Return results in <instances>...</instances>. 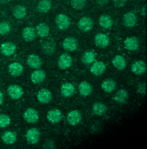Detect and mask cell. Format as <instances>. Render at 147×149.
Returning a JSON list of instances; mask_svg holds the SVG:
<instances>
[{
    "label": "cell",
    "mask_w": 147,
    "mask_h": 149,
    "mask_svg": "<svg viewBox=\"0 0 147 149\" xmlns=\"http://www.w3.org/2000/svg\"><path fill=\"white\" fill-rule=\"evenodd\" d=\"M40 136V132L36 128H31L27 131L26 138L28 143L31 145L36 144L38 142Z\"/></svg>",
    "instance_id": "obj_1"
},
{
    "label": "cell",
    "mask_w": 147,
    "mask_h": 149,
    "mask_svg": "<svg viewBox=\"0 0 147 149\" xmlns=\"http://www.w3.org/2000/svg\"><path fill=\"white\" fill-rule=\"evenodd\" d=\"M56 43L52 39H48L43 42L41 44V50L44 54L51 55L55 52Z\"/></svg>",
    "instance_id": "obj_2"
},
{
    "label": "cell",
    "mask_w": 147,
    "mask_h": 149,
    "mask_svg": "<svg viewBox=\"0 0 147 149\" xmlns=\"http://www.w3.org/2000/svg\"><path fill=\"white\" fill-rule=\"evenodd\" d=\"M94 26V22L92 19L83 17L79 19L78 22L79 29L83 32H89L92 30Z\"/></svg>",
    "instance_id": "obj_3"
},
{
    "label": "cell",
    "mask_w": 147,
    "mask_h": 149,
    "mask_svg": "<svg viewBox=\"0 0 147 149\" xmlns=\"http://www.w3.org/2000/svg\"><path fill=\"white\" fill-rule=\"evenodd\" d=\"M72 62L73 60L70 55L67 54H63L58 58L57 65L61 70H66L71 65Z\"/></svg>",
    "instance_id": "obj_4"
},
{
    "label": "cell",
    "mask_w": 147,
    "mask_h": 149,
    "mask_svg": "<svg viewBox=\"0 0 147 149\" xmlns=\"http://www.w3.org/2000/svg\"><path fill=\"white\" fill-rule=\"evenodd\" d=\"M55 22L58 28L61 30L67 29L70 25V19L63 14H60L56 17Z\"/></svg>",
    "instance_id": "obj_5"
},
{
    "label": "cell",
    "mask_w": 147,
    "mask_h": 149,
    "mask_svg": "<svg viewBox=\"0 0 147 149\" xmlns=\"http://www.w3.org/2000/svg\"><path fill=\"white\" fill-rule=\"evenodd\" d=\"M24 118L29 123H36L38 120V115L36 110L33 108L28 109L24 113Z\"/></svg>",
    "instance_id": "obj_6"
},
{
    "label": "cell",
    "mask_w": 147,
    "mask_h": 149,
    "mask_svg": "<svg viewBox=\"0 0 147 149\" xmlns=\"http://www.w3.org/2000/svg\"><path fill=\"white\" fill-rule=\"evenodd\" d=\"M8 93L9 96L13 99H18L23 95L24 91L22 88L18 85H11L8 88Z\"/></svg>",
    "instance_id": "obj_7"
},
{
    "label": "cell",
    "mask_w": 147,
    "mask_h": 149,
    "mask_svg": "<svg viewBox=\"0 0 147 149\" xmlns=\"http://www.w3.org/2000/svg\"><path fill=\"white\" fill-rule=\"evenodd\" d=\"M37 97L38 100L41 103L46 104L48 103L52 100V95L50 90L46 88H43L38 92Z\"/></svg>",
    "instance_id": "obj_8"
},
{
    "label": "cell",
    "mask_w": 147,
    "mask_h": 149,
    "mask_svg": "<svg viewBox=\"0 0 147 149\" xmlns=\"http://www.w3.org/2000/svg\"><path fill=\"white\" fill-rule=\"evenodd\" d=\"M0 49L2 55L5 56H11L15 52L16 46L12 42H6L1 44Z\"/></svg>",
    "instance_id": "obj_9"
},
{
    "label": "cell",
    "mask_w": 147,
    "mask_h": 149,
    "mask_svg": "<svg viewBox=\"0 0 147 149\" xmlns=\"http://www.w3.org/2000/svg\"><path fill=\"white\" fill-rule=\"evenodd\" d=\"M47 118L50 122L52 123H57L62 120L63 115L59 110L53 109L48 112Z\"/></svg>",
    "instance_id": "obj_10"
},
{
    "label": "cell",
    "mask_w": 147,
    "mask_h": 149,
    "mask_svg": "<svg viewBox=\"0 0 147 149\" xmlns=\"http://www.w3.org/2000/svg\"><path fill=\"white\" fill-rule=\"evenodd\" d=\"M78 43L77 40L74 37H68L66 38L63 42V48L67 51L73 52L77 49Z\"/></svg>",
    "instance_id": "obj_11"
},
{
    "label": "cell",
    "mask_w": 147,
    "mask_h": 149,
    "mask_svg": "<svg viewBox=\"0 0 147 149\" xmlns=\"http://www.w3.org/2000/svg\"><path fill=\"white\" fill-rule=\"evenodd\" d=\"M109 38L105 34L99 33L95 37V44L99 48H105L109 45Z\"/></svg>",
    "instance_id": "obj_12"
},
{
    "label": "cell",
    "mask_w": 147,
    "mask_h": 149,
    "mask_svg": "<svg viewBox=\"0 0 147 149\" xmlns=\"http://www.w3.org/2000/svg\"><path fill=\"white\" fill-rule=\"evenodd\" d=\"M131 70L132 72L136 75L144 74L146 71V63L141 60L136 61L132 64Z\"/></svg>",
    "instance_id": "obj_13"
},
{
    "label": "cell",
    "mask_w": 147,
    "mask_h": 149,
    "mask_svg": "<svg viewBox=\"0 0 147 149\" xmlns=\"http://www.w3.org/2000/svg\"><path fill=\"white\" fill-rule=\"evenodd\" d=\"M82 119V116L78 110H73L67 115V122L71 126H76L79 124Z\"/></svg>",
    "instance_id": "obj_14"
},
{
    "label": "cell",
    "mask_w": 147,
    "mask_h": 149,
    "mask_svg": "<svg viewBox=\"0 0 147 149\" xmlns=\"http://www.w3.org/2000/svg\"><path fill=\"white\" fill-rule=\"evenodd\" d=\"M106 69V65L103 62L97 61L92 65L90 71L92 74L95 76H100L105 72Z\"/></svg>",
    "instance_id": "obj_15"
},
{
    "label": "cell",
    "mask_w": 147,
    "mask_h": 149,
    "mask_svg": "<svg viewBox=\"0 0 147 149\" xmlns=\"http://www.w3.org/2000/svg\"><path fill=\"white\" fill-rule=\"evenodd\" d=\"M125 48L130 51H136L139 46V41L137 37H128L124 41Z\"/></svg>",
    "instance_id": "obj_16"
},
{
    "label": "cell",
    "mask_w": 147,
    "mask_h": 149,
    "mask_svg": "<svg viewBox=\"0 0 147 149\" xmlns=\"http://www.w3.org/2000/svg\"><path fill=\"white\" fill-rule=\"evenodd\" d=\"M9 72L14 77H18L22 74L24 68L22 65L18 63H12L8 67Z\"/></svg>",
    "instance_id": "obj_17"
},
{
    "label": "cell",
    "mask_w": 147,
    "mask_h": 149,
    "mask_svg": "<svg viewBox=\"0 0 147 149\" xmlns=\"http://www.w3.org/2000/svg\"><path fill=\"white\" fill-rule=\"evenodd\" d=\"M60 91L63 96L65 97H69L73 95L75 93V89L71 83H66L62 86Z\"/></svg>",
    "instance_id": "obj_18"
},
{
    "label": "cell",
    "mask_w": 147,
    "mask_h": 149,
    "mask_svg": "<svg viewBox=\"0 0 147 149\" xmlns=\"http://www.w3.org/2000/svg\"><path fill=\"white\" fill-rule=\"evenodd\" d=\"M27 64L32 68L38 69L41 67L42 61L38 56L32 54L28 57Z\"/></svg>",
    "instance_id": "obj_19"
},
{
    "label": "cell",
    "mask_w": 147,
    "mask_h": 149,
    "mask_svg": "<svg viewBox=\"0 0 147 149\" xmlns=\"http://www.w3.org/2000/svg\"><path fill=\"white\" fill-rule=\"evenodd\" d=\"M113 99L116 102L118 103H120V104L125 103L128 100V93L126 90L124 89L120 90L114 95Z\"/></svg>",
    "instance_id": "obj_20"
},
{
    "label": "cell",
    "mask_w": 147,
    "mask_h": 149,
    "mask_svg": "<svg viewBox=\"0 0 147 149\" xmlns=\"http://www.w3.org/2000/svg\"><path fill=\"white\" fill-rule=\"evenodd\" d=\"M137 19L135 15L133 13L129 12L125 14L123 16V22L127 27H132L136 24Z\"/></svg>",
    "instance_id": "obj_21"
},
{
    "label": "cell",
    "mask_w": 147,
    "mask_h": 149,
    "mask_svg": "<svg viewBox=\"0 0 147 149\" xmlns=\"http://www.w3.org/2000/svg\"><path fill=\"white\" fill-rule=\"evenodd\" d=\"M1 138L5 143L7 145H12L16 141L17 136L15 132L8 131L5 132L2 134Z\"/></svg>",
    "instance_id": "obj_22"
},
{
    "label": "cell",
    "mask_w": 147,
    "mask_h": 149,
    "mask_svg": "<svg viewBox=\"0 0 147 149\" xmlns=\"http://www.w3.org/2000/svg\"><path fill=\"white\" fill-rule=\"evenodd\" d=\"M46 73L42 70L35 71L31 76V81L34 84H38L42 83L46 79Z\"/></svg>",
    "instance_id": "obj_23"
},
{
    "label": "cell",
    "mask_w": 147,
    "mask_h": 149,
    "mask_svg": "<svg viewBox=\"0 0 147 149\" xmlns=\"http://www.w3.org/2000/svg\"><path fill=\"white\" fill-rule=\"evenodd\" d=\"M112 63L114 67L118 70H123L125 69L127 65L125 58L120 55L115 56L112 60Z\"/></svg>",
    "instance_id": "obj_24"
},
{
    "label": "cell",
    "mask_w": 147,
    "mask_h": 149,
    "mask_svg": "<svg viewBox=\"0 0 147 149\" xmlns=\"http://www.w3.org/2000/svg\"><path fill=\"white\" fill-rule=\"evenodd\" d=\"M116 87V83L115 81L111 79H106L103 81L101 84V87L102 90L107 93H110L113 92L115 90Z\"/></svg>",
    "instance_id": "obj_25"
},
{
    "label": "cell",
    "mask_w": 147,
    "mask_h": 149,
    "mask_svg": "<svg viewBox=\"0 0 147 149\" xmlns=\"http://www.w3.org/2000/svg\"><path fill=\"white\" fill-rule=\"evenodd\" d=\"M92 91V88L91 84L87 81H83L80 83L79 86V93L84 96H87L90 95Z\"/></svg>",
    "instance_id": "obj_26"
},
{
    "label": "cell",
    "mask_w": 147,
    "mask_h": 149,
    "mask_svg": "<svg viewBox=\"0 0 147 149\" xmlns=\"http://www.w3.org/2000/svg\"><path fill=\"white\" fill-rule=\"evenodd\" d=\"M22 35L24 40L27 42H30L35 37V31L32 27H26L23 29Z\"/></svg>",
    "instance_id": "obj_27"
},
{
    "label": "cell",
    "mask_w": 147,
    "mask_h": 149,
    "mask_svg": "<svg viewBox=\"0 0 147 149\" xmlns=\"http://www.w3.org/2000/svg\"><path fill=\"white\" fill-rule=\"evenodd\" d=\"M36 29L37 33L40 37H47L50 33V28L46 23L43 22L38 24Z\"/></svg>",
    "instance_id": "obj_28"
},
{
    "label": "cell",
    "mask_w": 147,
    "mask_h": 149,
    "mask_svg": "<svg viewBox=\"0 0 147 149\" xmlns=\"http://www.w3.org/2000/svg\"><path fill=\"white\" fill-rule=\"evenodd\" d=\"M99 25L105 29H109L113 25V21L110 16L107 15H102L99 19Z\"/></svg>",
    "instance_id": "obj_29"
},
{
    "label": "cell",
    "mask_w": 147,
    "mask_h": 149,
    "mask_svg": "<svg viewBox=\"0 0 147 149\" xmlns=\"http://www.w3.org/2000/svg\"><path fill=\"white\" fill-rule=\"evenodd\" d=\"M92 111L95 115L101 116L107 111V107L102 103L96 102L92 106Z\"/></svg>",
    "instance_id": "obj_30"
},
{
    "label": "cell",
    "mask_w": 147,
    "mask_h": 149,
    "mask_svg": "<svg viewBox=\"0 0 147 149\" xmlns=\"http://www.w3.org/2000/svg\"><path fill=\"white\" fill-rule=\"evenodd\" d=\"M26 13V8L22 5H17L13 10V15L16 19H22L25 16Z\"/></svg>",
    "instance_id": "obj_31"
},
{
    "label": "cell",
    "mask_w": 147,
    "mask_h": 149,
    "mask_svg": "<svg viewBox=\"0 0 147 149\" xmlns=\"http://www.w3.org/2000/svg\"><path fill=\"white\" fill-rule=\"evenodd\" d=\"M51 2L50 1H40L38 2L37 8L38 12L41 13H47L51 8Z\"/></svg>",
    "instance_id": "obj_32"
},
{
    "label": "cell",
    "mask_w": 147,
    "mask_h": 149,
    "mask_svg": "<svg viewBox=\"0 0 147 149\" xmlns=\"http://www.w3.org/2000/svg\"><path fill=\"white\" fill-rule=\"evenodd\" d=\"M95 55L92 51H86L82 56V62L85 64H91L95 60Z\"/></svg>",
    "instance_id": "obj_33"
},
{
    "label": "cell",
    "mask_w": 147,
    "mask_h": 149,
    "mask_svg": "<svg viewBox=\"0 0 147 149\" xmlns=\"http://www.w3.org/2000/svg\"><path fill=\"white\" fill-rule=\"evenodd\" d=\"M86 1L83 0H74L71 1L72 7L75 10H81L86 5Z\"/></svg>",
    "instance_id": "obj_34"
},
{
    "label": "cell",
    "mask_w": 147,
    "mask_h": 149,
    "mask_svg": "<svg viewBox=\"0 0 147 149\" xmlns=\"http://www.w3.org/2000/svg\"><path fill=\"white\" fill-rule=\"evenodd\" d=\"M10 118L5 114H0V127L4 128L8 126L10 123Z\"/></svg>",
    "instance_id": "obj_35"
},
{
    "label": "cell",
    "mask_w": 147,
    "mask_h": 149,
    "mask_svg": "<svg viewBox=\"0 0 147 149\" xmlns=\"http://www.w3.org/2000/svg\"><path fill=\"white\" fill-rule=\"evenodd\" d=\"M10 26L8 22L2 21L0 22V35H5L10 31Z\"/></svg>",
    "instance_id": "obj_36"
},
{
    "label": "cell",
    "mask_w": 147,
    "mask_h": 149,
    "mask_svg": "<svg viewBox=\"0 0 147 149\" xmlns=\"http://www.w3.org/2000/svg\"><path fill=\"white\" fill-rule=\"evenodd\" d=\"M146 83H140L137 88V91L140 94H145L146 93Z\"/></svg>",
    "instance_id": "obj_37"
},
{
    "label": "cell",
    "mask_w": 147,
    "mask_h": 149,
    "mask_svg": "<svg viewBox=\"0 0 147 149\" xmlns=\"http://www.w3.org/2000/svg\"><path fill=\"white\" fill-rule=\"evenodd\" d=\"M126 1H114V5L117 8H121L125 5Z\"/></svg>",
    "instance_id": "obj_38"
},
{
    "label": "cell",
    "mask_w": 147,
    "mask_h": 149,
    "mask_svg": "<svg viewBox=\"0 0 147 149\" xmlns=\"http://www.w3.org/2000/svg\"><path fill=\"white\" fill-rule=\"evenodd\" d=\"M54 147H55L53 143H52L51 141L47 142L45 143L44 145H43V148L44 149H54Z\"/></svg>",
    "instance_id": "obj_39"
},
{
    "label": "cell",
    "mask_w": 147,
    "mask_h": 149,
    "mask_svg": "<svg viewBox=\"0 0 147 149\" xmlns=\"http://www.w3.org/2000/svg\"><path fill=\"white\" fill-rule=\"evenodd\" d=\"M99 5H101V6H104V5H106L108 2H109V1H97V2Z\"/></svg>",
    "instance_id": "obj_40"
},
{
    "label": "cell",
    "mask_w": 147,
    "mask_h": 149,
    "mask_svg": "<svg viewBox=\"0 0 147 149\" xmlns=\"http://www.w3.org/2000/svg\"><path fill=\"white\" fill-rule=\"evenodd\" d=\"M146 10H147V6H146V5H145L143 7L142 10H141V15L144 16H145L146 15Z\"/></svg>",
    "instance_id": "obj_41"
},
{
    "label": "cell",
    "mask_w": 147,
    "mask_h": 149,
    "mask_svg": "<svg viewBox=\"0 0 147 149\" xmlns=\"http://www.w3.org/2000/svg\"><path fill=\"white\" fill-rule=\"evenodd\" d=\"M4 101V95L0 91V105H1Z\"/></svg>",
    "instance_id": "obj_42"
}]
</instances>
